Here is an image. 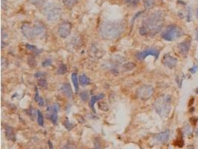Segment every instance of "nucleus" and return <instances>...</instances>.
<instances>
[{
	"label": "nucleus",
	"mask_w": 198,
	"mask_h": 149,
	"mask_svg": "<svg viewBox=\"0 0 198 149\" xmlns=\"http://www.w3.org/2000/svg\"><path fill=\"white\" fill-rule=\"evenodd\" d=\"M163 24V13L162 11L154 12L143 21L140 29V35L144 36H154L161 31Z\"/></svg>",
	"instance_id": "obj_1"
},
{
	"label": "nucleus",
	"mask_w": 198,
	"mask_h": 149,
	"mask_svg": "<svg viewBox=\"0 0 198 149\" xmlns=\"http://www.w3.org/2000/svg\"><path fill=\"white\" fill-rule=\"evenodd\" d=\"M125 29L122 21H106L101 25L100 34L106 40H114L121 35Z\"/></svg>",
	"instance_id": "obj_2"
},
{
	"label": "nucleus",
	"mask_w": 198,
	"mask_h": 149,
	"mask_svg": "<svg viewBox=\"0 0 198 149\" xmlns=\"http://www.w3.org/2000/svg\"><path fill=\"white\" fill-rule=\"evenodd\" d=\"M22 32L28 40H36L45 35L46 29L44 25L40 23H25L22 26Z\"/></svg>",
	"instance_id": "obj_3"
},
{
	"label": "nucleus",
	"mask_w": 198,
	"mask_h": 149,
	"mask_svg": "<svg viewBox=\"0 0 198 149\" xmlns=\"http://www.w3.org/2000/svg\"><path fill=\"white\" fill-rule=\"evenodd\" d=\"M172 99L169 95H162L159 96L154 103V108L159 116L167 118L169 116L171 109Z\"/></svg>",
	"instance_id": "obj_4"
},
{
	"label": "nucleus",
	"mask_w": 198,
	"mask_h": 149,
	"mask_svg": "<svg viewBox=\"0 0 198 149\" xmlns=\"http://www.w3.org/2000/svg\"><path fill=\"white\" fill-rule=\"evenodd\" d=\"M183 35V32L176 25H170L162 33V37L166 41H174Z\"/></svg>",
	"instance_id": "obj_5"
},
{
	"label": "nucleus",
	"mask_w": 198,
	"mask_h": 149,
	"mask_svg": "<svg viewBox=\"0 0 198 149\" xmlns=\"http://www.w3.org/2000/svg\"><path fill=\"white\" fill-rule=\"evenodd\" d=\"M45 10V14L46 19L51 23L57 22L60 20L62 17V10L60 7L57 5H51L47 6Z\"/></svg>",
	"instance_id": "obj_6"
},
{
	"label": "nucleus",
	"mask_w": 198,
	"mask_h": 149,
	"mask_svg": "<svg viewBox=\"0 0 198 149\" xmlns=\"http://www.w3.org/2000/svg\"><path fill=\"white\" fill-rule=\"evenodd\" d=\"M154 87L152 86H149V85H144V86L140 87L136 91L137 96L142 100L149 99L154 95Z\"/></svg>",
	"instance_id": "obj_7"
},
{
	"label": "nucleus",
	"mask_w": 198,
	"mask_h": 149,
	"mask_svg": "<svg viewBox=\"0 0 198 149\" xmlns=\"http://www.w3.org/2000/svg\"><path fill=\"white\" fill-rule=\"evenodd\" d=\"M159 54H160V51L157 50V49H154V48H150V49H145V50L140 52L137 54V57L140 60H143L146 58L148 56L151 55L154 56L156 59L158 58Z\"/></svg>",
	"instance_id": "obj_8"
},
{
	"label": "nucleus",
	"mask_w": 198,
	"mask_h": 149,
	"mask_svg": "<svg viewBox=\"0 0 198 149\" xmlns=\"http://www.w3.org/2000/svg\"><path fill=\"white\" fill-rule=\"evenodd\" d=\"M72 26L68 22H64L60 26V28L58 29L59 35L62 38H66L70 35L71 32Z\"/></svg>",
	"instance_id": "obj_9"
},
{
	"label": "nucleus",
	"mask_w": 198,
	"mask_h": 149,
	"mask_svg": "<svg viewBox=\"0 0 198 149\" xmlns=\"http://www.w3.org/2000/svg\"><path fill=\"white\" fill-rule=\"evenodd\" d=\"M177 59L175 57L170 55L169 54H165L162 59V64L169 69H174L177 66Z\"/></svg>",
	"instance_id": "obj_10"
},
{
	"label": "nucleus",
	"mask_w": 198,
	"mask_h": 149,
	"mask_svg": "<svg viewBox=\"0 0 198 149\" xmlns=\"http://www.w3.org/2000/svg\"><path fill=\"white\" fill-rule=\"evenodd\" d=\"M59 110H60V108H59V105L57 104H54L51 108H48V112L49 119H51L52 123H57V119H58Z\"/></svg>",
	"instance_id": "obj_11"
},
{
	"label": "nucleus",
	"mask_w": 198,
	"mask_h": 149,
	"mask_svg": "<svg viewBox=\"0 0 198 149\" xmlns=\"http://www.w3.org/2000/svg\"><path fill=\"white\" fill-rule=\"evenodd\" d=\"M170 137V131L169 130H165V131L161 132L160 133H157L154 136V139L157 142L160 144H165L168 141Z\"/></svg>",
	"instance_id": "obj_12"
},
{
	"label": "nucleus",
	"mask_w": 198,
	"mask_h": 149,
	"mask_svg": "<svg viewBox=\"0 0 198 149\" xmlns=\"http://www.w3.org/2000/svg\"><path fill=\"white\" fill-rule=\"evenodd\" d=\"M190 48H191V41L189 40H185L184 41L181 42L178 45L179 52H180L181 55H182L184 57H185L188 53L189 52Z\"/></svg>",
	"instance_id": "obj_13"
},
{
	"label": "nucleus",
	"mask_w": 198,
	"mask_h": 149,
	"mask_svg": "<svg viewBox=\"0 0 198 149\" xmlns=\"http://www.w3.org/2000/svg\"><path fill=\"white\" fill-rule=\"evenodd\" d=\"M60 90L66 97L69 98V99H72L73 98V91L69 84H63V86L60 88Z\"/></svg>",
	"instance_id": "obj_14"
},
{
	"label": "nucleus",
	"mask_w": 198,
	"mask_h": 149,
	"mask_svg": "<svg viewBox=\"0 0 198 149\" xmlns=\"http://www.w3.org/2000/svg\"><path fill=\"white\" fill-rule=\"evenodd\" d=\"M5 137L9 141H13V142L16 141V136L11 127H5Z\"/></svg>",
	"instance_id": "obj_15"
},
{
	"label": "nucleus",
	"mask_w": 198,
	"mask_h": 149,
	"mask_svg": "<svg viewBox=\"0 0 198 149\" xmlns=\"http://www.w3.org/2000/svg\"><path fill=\"white\" fill-rule=\"evenodd\" d=\"M103 97H104V95L99 94V95H97V96H92V97L91 98L90 101H89V107H90L93 111L95 112V109H94V105H95L96 102H98V101L100 100V99H103Z\"/></svg>",
	"instance_id": "obj_16"
},
{
	"label": "nucleus",
	"mask_w": 198,
	"mask_h": 149,
	"mask_svg": "<svg viewBox=\"0 0 198 149\" xmlns=\"http://www.w3.org/2000/svg\"><path fill=\"white\" fill-rule=\"evenodd\" d=\"M79 81H80V84L83 86H86V85L89 84L91 83V81L86 74H81L79 77Z\"/></svg>",
	"instance_id": "obj_17"
},
{
	"label": "nucleus",
	"mask_w": 198,
	"mask_h": 149,
	"mask_svg": "<svg viewBox=\"0 0 198 149\" xmlns=\"http://www.w3.org/2000/svg\"><path fill=\"white\" fill-rule=\"evenodd\" d=\"M71 80L73 81V84H74V88H75V92L77 93L79 91V81L77 73H75V72H74V73H72Z\"/></svg>",
	"instance_id": "obj_18"
},
{
	"label": "nucleus",
	"mask_w": 198,
	"mask_h": 149,
	"mask_svg": "<svg viewBox=\"0 0 198 149\" xmlns=\"http://www.w3.org/2000/svg\"><path fill=\"white\" fill-rule=\"evenodd\" d=\"M64 5L68 8H72L77 2L78 0H62Z\"/></svg>",
	"instance_id": "obj_19"
},
{
	"label": "nucleus",
	"mask_w": 198,
	"mask_h": 149,
	"mask_svg": "<svg viewBox=\"0 0 198 149\" xmlns=\"http://www.w3.org/2000/svg\"><path fill=\"white\" fill-rule=\"evenodd\" d=\"M173 145H174L177 147H179V148H182L184 146V141L183 139H182V133H180V135L178 136V138L174 141V142H173Z\"/></svg>",
	"instance_id": "obj_20"
},
{
	"label": "nucleus",
	"mask_w": 198,
	"mask_h": 149,
	"mask_svg": "<svg viewBox=\"0 0 198 149\" xmlns=\"http://www.w3.org/2000/svg\"><path fill=\"white\" fill-rule=\"evenodd\" d=\"M35 101L37 104H38L39 106H43L44 105V100L42 99V98H41L39 94L38 88L36 87V93H35Z\"/></svg>",
	"instance_id": "obj_21"
},
{
	"label": "nucleus",
	"mask_w": 198,
	"mask_h": 149,
	"mask_svg": "<svg viewBox=\"0 0 198 149\" xmlns=\"http://www.w3.org/2000/svg\"><path fill=\"white\" fill-rule=\"evenodd\" d=\"M154 4H155V0H143V5L145 8L147 10L152 8Z\"/></svg>",
	"instance_id": "obj_22"
},
{
	"label": "nucleus",
	"mask_w": 198,
	"mask_h": 149,
	"mask_svg": "<svg viewBox=\"0 0 198 149\" xmlns=\"http://www.w3.org/2000/svg\"><path fill=\"white\" fill-rule=\"evenodd\" d=\"M37 122H38L39 126L42 127L44 125V119H43V116L40 111H37Z\"/></svg>",
	"instance_id": "obj_23"
},
{
	"label": "nucleus",
	"mask_w": 198,
	"mask_h": 149,
	"mask_svg": "<svg viewBox=\"0 0 198 149\" xmlns=\"http://www.w3.org/2000/svg\"><path fill=\"white\" fill-rule=\"evenodd\" d=\"M140 0H124L125 3L128 6H131V7H134V6H137L139 4Z\"/></svg>",
	"instance_id": "obj_24"
},
{
	"label": "nucleus",
	"mask_w": 198,
	"mask_h": 149,
	"mask_svg": "<svg viewBox=\"0 0 198 149\" xmlns=\"http://www.w3.org/2000/svg\"><path fill=\"white\" fill-rule=\"evenodd\" d=\"M67 72V67L66 65L61 64L59 67L58 70H57V74H64Z\"/></svg>",
	"instance_id": "obj_25"
},
{
	"label": "nucleus",
	"mask_w": 198,
	"mask_h": 149,
	"mask_svg": "<svg viewBox=\"0 0 198 149\" xmlns=\"http://www.w3.org/2000/svg\"><path fill=\"white\" fill-rule=\"evenodd\" d=\"M64 125H65V126H66V128H67V129L68 130H72L73 128H74V124L71 123L70 122H68V119H66V120L65 121Z\"/></svg>",
	"instance_id": "obj_26"
},
{
	"label": "nucleus",
	"mask_w": 198,
	"mask_h": 149,
	"mask_svg": "<svg viewBox=\"0 0 198 149\" xmlns=\"http://www.w3.org/2000/svg\"><path fill=\"white\" fill-rule=\"evenodd\" d=\"M38 85L41 88H45L48 86V83L45 79H40L38 82Z\"/></svg>",
	"instance_id": "obj_27"
},
{
	"label": "nucleus",
	"mask_w": 198,
	"mask_h": 149,
	"mask_svg": "<svg viewBox=\"0 0 198 149\" xmlns=\"http://www.w3.org/2000/svg\"><path fill=\"white\" fill-rule=\"evenodd\" d=\"M32 4H33L36 6H41L44 4L45 0H31Z\"/></svg>",
	"instance_id": "obj_28"
},
{
	"label": "nucleus",
	"mask_w": 198,
	"mask_h": 149,
	"mask_svg": "<svg viewBox=\"0 0 198 149\" xmlns=\"http://www.w3.org/2000/svg\"><path fill=\"white\" fill-rule=\"evenodd\" d=\"M183 74H180V75H177V84H178V86L179 87H181V86H182V80H183Z\"/></svg>",
	"instance_id": "obj_29"
},
{
	"label": "nucleus",
	"mask_w": 198,
	"mask_h": 149,
	"mask_svg": "<svg viewBox=\"0 0 198 149\" xmlns=\"http://www.w3.org/2000/svg\"><path fill=\"white\" fill-rule=\"evenodd\" d=\"M76 146L73 143H68L67 145H64L61 149H75Z\"/></svg>",
	"instance_id": "obj_30"
},
{
	"label": "nucleus",
	"mask_w": 198,
	"mask_h": 149,
	"mask_svg": "<svg viewBox=\"0 0 198 149\" xmlns=\"http://www.w3.org/2000/svg\"><path fill=\"white\" fill-rule=\"evenodd\" d=\"M26 48H27L28 49H29V50L33 51V52H38V49H37V48L34 46H31V45L28 44L26 45Z\"/></svg>",
	"instance_id": "obj_31"
},
{
	"label": "nucleus",
	"mask_w": 198,
	"mask_h": 149,
	"mask_svg": "<svg viewBox=\"0 0 198 149\" xmlns=\"http://www.w3.org/2000/svg\"><path fill=\"white\" fill-rule=\"evenodd\" d=\"M197 121H198V118L195 117V116H192V117L190 119V122H191V125H194H194H196Z\"/></svg>",
	"instance_id": "obj_32"
},
{
	"label": "nucleus",
	"mask_w": 198,
	"mask_h": 149,
	"mask_svg": "<svg viewBox=\"0 0 198 149\" xmlns=\"http://www.w3.org/2000/svg\"><path fill=\"white\" fill-rule=\"evenodd\" d=\"M185 133H186L187 135H189L192 133V129H191V126L190 125H187L186 127L185 128Z\"/></svg>",
	"instance_id": "obj_33"
},
{
	"label": "nucleus",
	"mask_w": 198,
	"mask_h": 149,
	"mask_svg": "<svg viewBox=\"0 0 198 149\" xmlns=\"http://www.w3.org/2000/svg\"><path fill=\"white\" fill-rule=\"evenodd\" d=\"M80 97H81V99H83V100L86 101L87 100V99L89 98V96H88V93L86 92H83L80 94Z\"/></svg>",
	"instance_id": "obj_34"
},
{
	"label": "nucleus",
	"mask_w": 198,
	"mask_h": 149,
	"mask_svg": "<svg viewBox=\"0 0 198 149\" xmlns=\"http://www.w3.org/2000/svg\"><path fill=\"white\" fill-rule=\"evenodd\" d=\"M28 62H29V65L31 66H34L35 65H36V61H35L34 59L32 58V57H30V58L28 59Z\"/></svg>",
	"instance_id": "obj_35"
},
{
	"label": "nucleus",
	"mask_w": 198,
	"mask_h": 149,
	"mask_svg": "<svg viewBox=\"0 0 198 149\" xmlns=\"http://www.w3.org/2000/svg\"><path fill=\"white\" fill-rule=\"evenodd\" d=\"M191 10L190 8H188V16H187V20H188V22L191 21Z\"/></svg>",
	"instance_id": "obj_36"
},
{
	"label": "nucleus",
	"mask_w": 198,
	"mask_h": 149,
	"mask_svg": "<svg viewBox=\"0 0 198 149\" xmlns=\"http://www.w3.org/2000/svg\"><path fill=\"white\" fill-rule=\"evenodd\" d=\"M198 69V66H194L192 68H191L190 69V72H191L192 74H194L196 72H197V70Z\"/></svg>",
	"instance_id": "obj_37"
},
{
	"label": "nucleus",
	"mask_w": 198,
	"mask_h": 149,
	"mask_svg": "<svg viewBox=\"0 0 198 149\" xmlns=\"http://www.w3.org/2000/svg\"><path fill=\"white\" fill-rule=\"evenodd\" d=\"M94 149H101V146H100V143L97 141L94 144Z\"/></svg>",
	"instance_id": "obj_38"
},
{
	"label": "nucleus",
	"mask_w": 198,
	"mask_h": 149,
	"mask_svg": "<svg viewBox=\"0 0 198 149\" xmlns=\"http://www.w3.org/2000/svg\"><path fill=\"white\" fill-rule=\"evenodd\" d=\"M194 98H193V97L191 98V99H190V102H189V105H190V106L193 105V103H194Z\"/></svg>",
	"instance_id": "obj_39"
},
{
	"label": "nucleus",
	"mask_w": 198,
	"mask_h": 149,
	"mask_svg": "<svg viewBox=\"0 0 198 149\" xmlns=\"http://www.w3.org/2000/svg\"><path fill=\"white\" fill-rule=\"evenodd\" d=\"M48 145H49V148H50V149H54L53 145H52V143H51V142L50 140L48 141Z\"/></svg>",
	"instance_id": "obj_40"
},
{
	"label": "nucleus",
	"mask_w": 198,
	"mask_h": 149,
	"mask_svg": "<svg viewBox=\"0 0 198 149\" xmlns=\"http://www.w3.org/2000/svg\"><path fill=\"white\" fill-rule=\"evenodd\" d=\"M195 33H196V40H197V41L198 42V27L196 29Z\"/></svg>",
	"instance_id": "obj_41"
},
{
	"label": "nucleus",
	"mask_w": 198,
	"mask_h": 149,
	"mask_svg": "<svg viewBox=\"0 0 198 149\" xmlns=\"http://www.w3.org/2000/svg\"><path fill=\"white\" fill-rule=\"evenodd\" d=\"M196 136H198V128L197 130H196Z\"/></svg>",
	"instance_id": "obj_42"
},
{
	"label": "nucleus",
	"mask_w": 198,
	"mask_h": 149,
	"mask_svg": "<svg viewBox=\"0 0 198 149\" xmlns=\"http://www.w3.org/2000/svg\"><path fill=\"white\" fill-rule=\"evenodd\" d=\"M197 18L198 19V9H197Z\"/></svg>",
	"instance_id": "obj_43"
},
{
	"label": "nucleus",
	"mask_w": 198,
	"mask_h": 149,
	"mask_svg": "<svg viewBox=\"0 0 198 149\" xmlns=\"http://www.w3.org/2000/svg\"><path fill=\"white\" fill-rule=\"evenodd\" d=\"M196 93H197V94H198V88H197V89H196Z\"/></svg>",
	"instance_id": "obj_44"
}]
</instances>
